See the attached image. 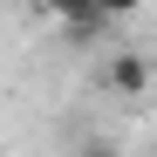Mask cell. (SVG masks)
Instances as JSON below:
<instances>
[{
  "instance_id": "3",
  "label": "cell",
  "mask_w": 157,
  "mask_h": 157,
  "mask_svg": "<svg viewBox=\"0 0 157 157\" xmlns=\"http://www.w3.org/2000/svg\"><path fill=\"white\" fill-rule=\"evenodd\" d=\"M75 157H123V144H116V137H82Z\"/></svg>"
},
{
  "instance_id": "1",
  "label": "cell",
  "mask_w": 157,
  "mask_h": 157,
  "mask_svg": "<svg viewBox=\"0 0 157 157\" xmlns=\"http://www.w3.org/2000/svg\"><path fill=\"white\" fill-rule=\"evenodd\" d=\"M41 7L55 14L62 28L75 34V41H82V34H96V28H109V21H102V7H96V0H41Z\"/></svg>"
},
{
  "instance_id": "4",
  "label": "cell",
  "mask_w": 157,
  "mask_h": 157,
  "mask_svg": "<svg viewBox=\"0 0 157 157\" xmlns=\"http://www.w3.org/2000/svg\"><path fill=\"white\" fill-rule=\"evenodd\" d=\"M96 7H102V21H130V14H144L150 0H96Z\"/></svg>"
},
{
  "instance_id": "2",
  "label": "cell",
  "mask_w": 157,
  "mask_h": 157,
  "mask_svg": "<svg viewBox=\"0 0 157 157\" xmlns=\"http://www.w3.org/2000/svg\"><path fill=\"white\" fill-rule=\"evenodd\" d=\"M102 82H109L116 96H144V89H150V62H144V55H109Z\"/></svg>"
}]
</instances>
